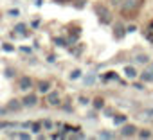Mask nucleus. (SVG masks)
I'll return each instance as SVG.
<instances>
[{
  "label": "nucleus",
  "instance_id": "obj_1",
  "mask_svg": "<svg viewBox=\"0 0 153 140\" xmlns=\"http://www.w3.org/2000/svg\"><path fill=\"white\" fill-rule=\"evenodd\" d=\"M96 13H97L101 24H110V22H112V15H110L108 7H105V6H96Z\"/></svg>",
  "mask_w": 153,
  "mask_h": 140
},
{
  "label": "nucleus",
  "instance_id": "obj_2",
  "mask_svg": "<svg viewBox=\"0 0 153 140\" xmlns=\"http://www.w3.org/2000/svg\"><path fill=\"white\" fill-rule=\"evenodd\" d=\"M139 6V0H124L123 2V11H131V9H135Z\"/></svg>",
  "mask_w": 153,
  "mask_h": 140
},
{
  "label": "nucleus",
  "instance_id": "obj_3",
  "mask_svg": "<svg viewBox=\"0 0 153 140\" xmlns=\"http://www.w3.org/2000/svg\"><path fill=\"white\" fill-rule=\"evenodd\" d=\"M135 131H137V127H135V126H131V124H126V126H123V131H121V135H123V136H133V135H135Z\"/></svg>",
  "mask_w": 153,
  "mask_h": 140
},
{
  "label": "nucleus",
  "instance_id": "obj_4",
  "mask_svg": "<svg viewBox=\"0 0 153 140\" xmlns=\"http://www.w3.org/2000/svg\"><path fill=\"white\" fill-rule=\"evenodd\" d=\"M31 86H33V81L29 77H22L20 79V90H29Z\"/></svg>",
  "mask_w": 153,
  "mask_h": 140
},
{
  "label": "nucleus",
  "instance_id": "obj_5",
  "mask_svg": "<svg viewBox=\"0 0 153 140\" xmlns=\"http://www.w3.org/2000/svg\"><path fill=\"white\" fill-rule=\"evenodd\" d=\"M22 102H24L25 106H33V104H36V102H38V99H36V95H33V94H31V95H25Z\"/></svg>",
  "mask_w": 153,
  "mask_h": 140
},
{
  "label": "nucleus",
  "instance_id": "obj_6",
  "mask_svg": "<svg viewBox=\"0 0 153 140\" xmlns=\"http://www.w3.org/2000/svg\"><path fill=\"white\" fill-rule=\"evenodd\" d=\"M124 74H126L130 79H133V77H137V70H135L133 66H126V68H124Z\"/></svg>",
  "mask_w": 153,
  "mask_h": 140
},
{
  "label": "nucleus",
  "instance_id": "obj_7",
  "mask_svg": "<svg viewBox=\"0 0 153 140\" xmlns=\"http://www.w3.org/2000/svg\"><path fill=\"white\" fill-rule=\"evenodd\" d=\"M139 119H142V120L153 119V110H144V111H140V113H139Z\"/></svg>",
  "mask_w": 153,
  "mask_h": 140
},
{
  "label": "nucleus",
  "instance_id": "obj_8",
  "mask_svg": "<svg viewBox=\"0 0 153 140\" xmlns=\"http://www.w3.org/2000/svg\"><path fill=\"white\" fill-rule=\"evenodd\" d=\"M49 102H51V104H54V106H56V104H59V97H58V94H56V92H51V95H49Z\"/></svg>",
  "mask_w": 153,
  "mask_h": 140
},
{
  "label": "nucleus",
  "instance_id": "obj_9",
  "mask_svg": "<svg viewBox=\"0 0 153 140\" xmlns=\"http://www.w3.org/2000/svg\"><path fill=\"white\" fill-rule=\"evenodd\" d=\"M38 86H40V92H49V88H51V83H49V81H42Z\"/></svg>",
  "mask_w": 153,
  "mask_h": 140
},
{
  "label": "nucleus",
  "instance_id": "obj_10",
  "mask_svg": "<svg viewBox=\"0 0 153 140\" xmlns=\"http://www.w3.org/2000/svg\"><path fill=\"white\" fill-rule=\"evenodd\" d=\"M114 122H115L117 126H119V124H124V122H126V117H124V115H117V117L114 119Z\"/></svg>",
  "mask_w": 153,
  "mask_h": 140
},
{
  "label": "nucleus",
  "instance_id": "obj_11",
  "mask_svg": "<svg viewBox=\"0 0 153 140\" xmlns=\"http://www.w3.org/2000/svg\"><path fill=\"white\" fill-rule=\"evenodd\" d=\"M140 77H142V81H153V72H144Z\"/></svg>",
  "mask_w": 153,
  "mask_h": 140
},
{
  "label": "nucleus",
  "instance_id": "obj_12",
  "mask_svg": "<svg viewBox=\"0 0 153 140\" xmlns=\"http://www.w3.org/2000/svg\"><path fill=\"white\" fill-rule=\"evenodd\" d=\"M103 79H105V81H108V79H117V76H115V72H106V74L103 76Z\"/></svg>",
  "mask_w": 153,
  "mask_h": 140
},
{
  "label": "nucleus",
  "instance_id": "obj_13",
  "mask_svg": "<svg viewBox=\"0 0 153 140\" xmlns=\"http://www.w3.org/2000/svg\"><path fill=\"white\" fill-rule=\"evenodd\" d=\"M78 77H81V70H74L70 74V79H78Z\"/></svg>",
  "mask_w": 153,
  "mask_h": 140
},
{
  "label": "nucleus",
  "instance_id": "obj_14",
  "mask_svg": "<svg viewBox=\"0 0 153 140\" xmlns=\"http://www.w3.org/2000/svg\"><path fill=\"white\" fill-rule=\"evenodd\" d=\"M16 32L25 34V25H24V24H18V25H16Z\"/></svg>",
  "mask_w": 153,
  "mask_h": 140
},
{
  "label": "nucleus",
  "instance_id": "obj_15",
  "mask_svg": "<svg viewBox=\"0 0 153 140\" xmlns=\"http://www.w3.org/2000/svg\"><path fill=\"white\" fill-rule=\"evenodd\" d=\"M18 108H20L18 101H11V102H9V110H18Z\"/></svg>",
  "mask_w": 153,
  "mask_h": 140
},
{
  "label": "nucleus",
  "instance_id": "obj_16",
  "mask_svg": "<svg viewBox=\"0 0 153 140\" xmlns=\"http://www.w3.org/2000/svg\"><path fill=\"white\" fill-rule=\"evenodd\" d=\"M148 29H149V34H148V40H151V41H153V22L149 24V27H148Z\"/></svg>",
  "mask_w": 153,
  "mask_h": 140
},
{
  "label": "nucleus",
  "instance_id": "obj_17",
  "mask_svg": "<svg viewBox=\"0 0 153 140\" xmlns=\"http://www.w3.org/2000/svg\"><path fill=\"white\" fill-rule=\"evenodd\" d=\"M94 106L101 110V108H103V101H101V99H96V101H94Z\"/></svg>",
  "mask_w": 153,
  "mask_h": 140
},
{
  "label": "nucleus",
  "instance_id": "obj_18",
  "mask_svg": "<svg viewBox=\"0 0 153 140\" xmlns=\"http://www.w3.org/2000/svg\"><path fill=\"white\" fill-rule=\"evenodd\" d=\"M149 136H151V133H149V131H146V129H144V131H140V138H149Z\"/></svg>",
  "mask_w": 153,
  "mask_h": 140
},
{
  "label": "nucleus",
  "instance_id": "obj_19",
  "mask_svg": "<svg viewBox=\"0 0 153 140\" xmlns=\"http://www.w3.org/2000/svg\"><path fill=\"white\" fill-rule=\"evenodd\" d=\"M56 43H58V45H61V47H65V45H67V41H65V40H61V38H56Z\"/></svg>",
  "mask_w": 153,
  "mask_h": 140
},
{
  "label": "nucleus",
  "instance_id": "obj_20",
  "mask_svg": "<svg viewBox=\"0 0 153 140\" xmlns=\"http://www.w3.org/2000/svg\"><path fill=\"white\" fill-rule=\"evenodd\" d=\"M137 59H139V63H146V61H148V57H146L144 54H140V56H139Z\"/></svg>",
  "mask_w": 153,
  "mask_h": 140
},
{
  "label": "nucleus",
  "instance_id": "obj_21",
  "mask_svg": "<svg viewBox=\"0 0 153 140\" xmlns=\"http://www.w3.org/2000/svg\"><path fill=\"white\" fill-rule=\"evenodd\" d=\"M94 79H96V76H88V77H87V85H90Z\"/></svg>",
  "mask_w": 153,
  "mask_h": 140
},
{
  "label": "nucleus",
  "instance_id": "obj_22",
  "mask_svg": "<svg viewBox=\"0 0 153 140\" xmlns=\"http://www.w3.org/2000/svg\"><path fill=\"white\" fill-rule=\"evenodd\" d=\"M2 49H4V50H7V52H11V50H13V47H11V45H4Z\"/></svg>",
  "mask_w": 153,
  "mask_h": 140
},
{
  "label": "nucleus",
  "instance_id": "obj_23",
  "mask_svg": "<svg viewBox=\"0 0 153 140\" xmlns=\"http://www.w3.org/2000/svg\"><path fill=\"white\" fill-rule=\"evenodd\" d=\"M43 126H45V127H52V122H51V120H45Z\"/></svg>",
  "mask_w": 153,
  "mask_h": 140
},
{
  "label": "nucleus",
  "instance_id": "obj_24",
  "mask_svg": "<svg viewBox=\"0 0 153 140\" xmlns=\"http://www.w3.org/2000/svg\"><path fill=\"white\" fill-rule=\"evenodd\" d=\"M33 131H34V133L40 131V124H33Z\"/></svg>",
  "mask_w": 153,
  "mask_h": 140
},
{
  "label": "nucleus",
  "instance_id": "obj_25",
  "mask_svg": "<svg viewBox=\"0 0 153 140\" xmlns=\"http://www.w3.org/2000/svg\"><path fill=\"white\" fill-rule=\"evenodd\" d=\"M103 138H112V133H101Z\"/></svg>",
  "mask_w": 153,
  "mask_h": 140
},
{
  "label": "nucleus",
  "instance_id": "obj_26",
  "mask_svg": "<svg viewBox=\"0 0 153 140\" xmlns=\"http://www.w3.org/2000/svg\"><path fill=\"white\" fill-rule=\"evenodd\" d=\"M6 77H13V70H6Z\"/></svg>",
  "mask_w": 153,
  "mask_h": 140
},
{
  "label": "nucleus",
  "instance_id": "obj_27",
  "mask_svg": "<svg viewBox=\"0 0 153 140\" xmlns=\"http://www.w3.org/2000/svg\"><path fill=\"white\" fill-rule=\"evenodd\" d=\"M18 136H20V138H29V135H27V133H20Z\"/></svg>",
  "mask_w": 153,
  "mask_h": 140
}]
</instances>
